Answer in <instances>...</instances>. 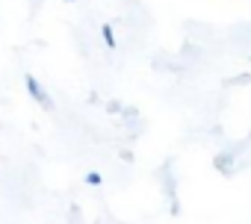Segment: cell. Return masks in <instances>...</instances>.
Instances as JSON below:
<instances>
[{"label":"cell","instance_id":"6da1fadb","mask_svg":"<svg viewBox=\"0 0 251 224\" xmlns=\"http://www.w3.org/2000/svg\"><path fill=\"white\" fill-rule=\"evenodd\" d=\"M213 165H216V171H222L225 177H233V171H236V154H233L230 148H225V151L216 154Z\"/></svg>","mask_w":251,"mask_h":224},{"label":"cell","instance_id":"7a4b0ae2","mask_svg":"<svg viewBox=\"0 0 251 224\" xmlns=\"http://www.w3.org/2000/svg\"><path fill=\"white\" fill-rule=\"evenodd\" d=\"M227 83H230V86H233V83H251V74H239V77H233V80H227Z\"/></svg>","mask_w":251,"mask_h":224},{"label":"cell","instance_id":"3957f363","mask_svg":"<svg viewBox=\"0 0 251 224\" xmlns=\"http://www.w3.org/2000/svg\"><path fill=\"white\" fill-rule=\"evenodd\" d=\"M248 142H251V136H248Z\"/></svg>","mask_w":251,"mask_h":224}]
</instances>
